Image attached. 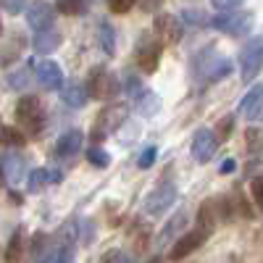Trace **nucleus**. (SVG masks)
<instances>
[{"label": "nucleus", "mask_w": 263, "mask_h": 263, "mask_svg": "<svg viewBox=\"0 0 263 263\" xmlns=\"http://www.w3.org/2000/svg\"><path fill=\"white\" fill-rule=\"evenodd\" d=\"M16 121L18 126L27 132V135H40L42 129H45V105H42V100L37 95H21L18 103H16Z\"/></svg>", "instance_id": "nucleus-1"}, {"label": "nucleus", "mask_w": 263, "mask_h": 263, "mask_svg": "<svg viewBox=\"0 0 263 263\" xmlns=\"http://www.w3.org/2000/svg\"><path fill=\"white\" fill-rule=\"evenodd\" d=\"M192 71H195V77H205V82H218L232 71V61L221 58V53H218L213 45H208L195 55Z\"/></svg>", "instance_id": "nucleus-2"}, {"label": "nucleus", "mask_w": 263, "mask_h": 263, "mask_svg": "<svg viewBox=\"0 0 263 263\" xmlns=\"http://www.w3.org/2000/svg\"><path fill=\"white\" fill-rule=\"evenodd\" d=\"M84 90H87V98H95V100H111L114 95H119L121 84H119L116 74H114V71H108L105 66H92L90 74H87Z\"/></svg>", "instance_id": "nucleus-3"}, {"label": "nucleus", "mask_w": 263, "mask_h": 263, "mask_svg": "<svg viewBox=\"0 0 263 263\" xmlns=\"http://www.w3.org/2000/svg\"><path fill=\"white\" fill-rule=\"evenodd\" d=\"M126 119H129V105H124V103H111L108 108H103V111L98 114L90 137H92L95 142H103L108 135H114L119 126H124Z\"/></svg>", "instance_id": "nucleus-4"}, {"label": "nucleus", "mask_w": 263, "mask_h": 263, "mask_svg": "<svg viewBox=\"0 0 263 263\" xmlns=\"http://www.w3.org/2000/svg\"><path fill=\"white\" fill-rule=\"evenodd\" d=\"M211 24H213L216 29L227 32L229 37H242V34L253 32V27H255V13H253V11H227V13H221V16H216Z\"/></svg>", "instance_id": "nucleus-5"}, {"label": "nucleus", "mask_w": 263, "mask_h": 263, "mask_svg": "<svg viewBox=\"0 0 263 263\" xmlns=\"http://www.w3.org/2000/svg\"><path fill=\"white\" fill-rule=\"evenodd\" d=\"M260 69H263V34L253 37L239 53V77H242V82H253Z\"/></svg>", "instance_id": "nucleus-6"}, {"label": "nucleus", "mask_w": 263, "mask_h": 263, "mask_svg": "<svg viewBox=\"0 0 263 263\" xmlns=\"http://www.w3.org/2000/svg\"><path fill=\"white\" fill-rule=\"evenodd\" d=\"M153 37H156L161 45H177L184 37V24L179 21V16L174 13H158L153 21Z\"/></svg>", "instance_id": "nucleus-7"}, {"label": "nucleus", "mask_w": 263, "mask_h": 263, "mask_svg": "<svg viewBox=\"0 0 263 263\" xmlns=\"http://www.w3.org/2000/svg\"><path fill=\"white\" fill-rule=\"evenodd\" d=\"M161 50H163V45L150 32L140 37V42H137V66H140L142 74H153V71L158 69Z\"/></svg>", "instance_id": "nucleus-8"}, {"label": "nucleus", "mask_w": 263, "mask_h": 263, "mask_svg": "<svg viewBox=\"0 0 263 263\" xmlns=\"http://www.w3.org/2000/svg\"><path fill=\"white\" fill-rule=\"evenodd\" d=\"M177 195H179V190H177L174 182H161L156 190H150V195L145 197V211L150 216H161V213H166L174 205Z\"/></svg>", "instance_id": "nucleus-9"}, {"label": "nucleus", "mask_w": 263, "mask_h": 263, "mask_svg": "<svg viewBox=\"0 0 263 263\" xmlns=\"http://www.w3.org/2000/svg\"><path fill=\"white\" fill-rule=\"evenodd\" d=\"M32 71L37 77V82L45 87V90H61L63 87V71L61 66L50 58H37L32 61Z\"/></svg>", "instance_id": "nucleus-10"}, {"label": "nucleus", "mask_w": 263, "mask_h": 263, "mask_svg": "<svg viewBox=\"0 0 263 263\" xmlns=\"http://www.w3.org/2000/svg\"><path fill=\"white\" fill-rule=\"evenodd\" d=\"M218 147V140L213 135V129H197L192 137V158L197 163H208L213 158V153Z\"/></svg>", "instance_id": "nucleus-11"}, {"label": "nucleus", "mask_w": 263, "mask_h": 263, "mask_svg": "<svg viewBox=\"0 0 263 263\" xmlns=\"http://www.w3.org/2000/svg\"><path fill=\"white\" fill-rule=\"evenodd\" d=\"M205 234H200V232H187V234H182L179 239H177V242H174L171 245V253H168V258L171 260H184L187 255H192L195 250H200L203 248V242H205Z\"/></svg>", "instance_id": "nucleus-12"}, {"label": "nucleus", "mask_w": 263, "mask_h": 263, "mask_svg": "<svg viewBox=\"0 0 263 263\" xmlns=\"http://www.w3.org/2000/svg\"><path fill=\"white\" fill-rule=\"evenodd\" d=\"M82 142H84V135L79 129L63 132V135L58 137V142H55V156L58 158H74L77 153L82 150Z\"/></svg>", "instance_id": "nucleus-13"}, {"label": "nucleus", "mask_w": 263, "mask_h": 263, "mask_svg": "<svg viewBox=\"0 0 263 263\" xmlns=\"http://www.w3.org/2000/svg\"><path fill=\"white\" fill-rule=\"evenodd\" d=\"M27 21H29V27L37 29V32L50 29L53 21H55V11H53V6H48V3H42V0H40V3H34L27 11Z\"/></svg>", "instance_id": "nucleus-14"}, {"label": "nucleus", "mask_w": 263, "mask_h": 263, "mask_svg": "<svg viewBox=\"0 0 263 263\" xmlns=\"http://www.w3.org/2000/svg\"><path fill=\"white\" fill-rule=\"evenodd\" d=\"M24 168H27V158L18 156V153H6L3 158H0V171H3L6 182H21L24 179Z\"/></svg>", "instance_id": "nucleus-15"}, {"label": "nucleus", "mask_w": 263, "mask_h": 263, "mask_svg": "<svg viewBox=\"0 0 263 263\" xmlns=\"http://www.w3.org/2000/svg\"><path fill=\"white\" fill-rule=\"evenodd\" d=\"M55 182H61V171L58 168H34L29 174L27 187H29V192H40V190H45L48 184H55Z\"/></svg>", "instance_id": "nucleus-16"}, {"label": "nucleus", "mask_w": 263, "mask_h": 263, "mask_svg": "<svg viewBox=\"0 0 263 263\" xmlns=\"http://www.w3.org/2000/svg\"><path fill=\"white\" fill-rule=\"evenodd\" d=\"M260 111H263V84H255L245 95L242 105H239V114L245 119H255V116H260Z\"/></svg>", "instance_id": "nucleus-17"}, {"label": "nucleus", "mask_w": 263, "mask_h": 263, "mask_svg": "<svg viewBox=\"0 0 263 263\" xmlns=\"http://www.w3.org/2000/svg\"><path fill=\"white\" fill-rule=\"evenodd\" d=\"M61 32L55 29V27H50V29H42V32H37L34 34V50L37 53H42V55H45V53H53L58 45H61Z\"/></svg>", "instance_id": "nucleus-18"}, {"label": "nucleus", "mask_w": 263, "mask_h": 263, "mask_svg": "<svg viewBox=\"0 0 263 263\" xmlns=\"http://www.w3.org/2000/svg\"><path fill=\"white\" fill-rule=\"evenodd\" d=\"M61 100L69 105V108H84V105H87V90H84V84L69 82V84L61 90Z\"/></svg>", "instance_id": "nucleus-19"}, {"label": "nucleus", "mask_w": 263, "mask_h": 263, "mask_svg": "<svg viewBox=\"0 0 263 263\" xmlns=\"http://www.w3.org/2000/svg\"><path fill=\"white\" fill-rule=\"evenodd\" d=\"M213 229H216V208H213L211 200H205L200 208H197V232L211 237Z\"/></svg>", "instance_id": "nucleus-20"}, {"label": "nucleus", "mask_w": 263, "mask_h": 263, "mask_svg": "<svg viewBox=\"0 0 263 263\" xmlns=\"http://www.w3.org/2000/svg\"><path fill=\"white\" fill-rule=\"evenodd\" d=\"M21 260H24V232L16 229L6 248V263H21Z\"/></svg>", "instance_id": "nucleus-21"}, {"label": "nucleus", "mask_w": 263, "mask_h": 263, "mask_svg": "<svg viewBox=\"0 0 263 263\" xmlns=\"http://www.w3.org/2000/svg\"><path fill=\"white\" fill-rule=\"evenodd\" d=\"M98 42H100V48H103L105 55H116V32H114V27L108 24V21H100Z\"/></svg>", "instance_id": "nucleus-22"}, {"label": "nucleus", "mask_w": 263, "mask_h": 263, "mask_svg": "<svg viewBox=\"0 0 263 263\" xmlns=\"http://www.w3.org/2000/svg\"><path fill=\"white\" fill-rule=\"evenodd\" d=\"M187 218H190V213H187V211H179L177 216H174L171 221L163 227V232H161V237H158V245H166L168 239H174V237H177V234H179V229L187 224Z\"/></svg>", "instance_id": "nucleus-23"}, {"label": "nucleus", "mask_w": 263, "mask_h": 263, "mask_svg": "<svg viewBox=\"0 0 263 263\" xmlns=\"http://www.w3.org/2000/svg\"><path fill=\"white\" fill-rule=\"evenodd\" d=\"M245 147L253 156H260L263 153V129L260 126H248L245 129Z\"/></svg>", "instance_id": "nucleus-24"}, {"label": "nucleus", "mask_w": 263, "mask_h": 263, "mask_svg": "<svg viewBox=\"0 0 263 263\" xmlns=\"http://www.w3.org/2000/svg\"><path fill=\"white\" fill-rule=\"evenodd\" d=\"M137 105H140V111H142L145 116H156V114L161 111V100H158V95L153 92V90H150V92L145 90V92L137 98Z\"/></svg>", "instance_id": "nucleus-25"}, {"label": "nucleus", "mask_w": 263, "mask_h": 263, "mask_svg": "<svg viewBox=\"0 0 263 263\" xmlns=\"http://www.w3.org/2000/svg\"><path fill=\"white\" fill-rule=\"evenodd\" d=\"M0 142L3 145H11V147H21L27 142V137H24V132H18V129H13V126H0Z\"/></svg>", "instance_id": "nucleus-26"}, {"label": "nucleus", "mask_w": 263, "mask_h": 263, "mask_svg": "<svg viewBox=\"0 0 263 263\" xmlns=\"http://www.w3.org/2000/svg\"><path fill=\"white\" fill-rule=\"evenodd\" d=\"M55 8L66 16H79L87 11V0H55Z\"/></svg>", "instance_id": "nucleus-27"}, {"label": "nucleus", "mask_w": 263, "mask_h": 263, "mask_svg": "<svg viewBox=\"0 0 263 263\" xmlns=\"http://www.w3.org/2000/svg\"><path fill=\"white\" fill-rule=\"evenodd\" d=\"M179 21H184V24H192V27H208L211 24V18L205 16V11H200V8H187V11H182V18Z\"/></svg>", "instance_id": "nucleus-28"}, {"label": "nucleus", "mask_w": 263, "mask_h": 263, "mask_svg": "<svg viewBox=\"0 0 263 263\" xmlns=\"http://www.w3.org/2000/svg\"><path fill=\"white\" fill-rule=\"evenodd\" d=\"M124 92H126L129 98H135V100L145 92V90H142V82H140V77H137V74H132V71H126V74H124Z\"/></svg>", "instance_id": "nucleus-29"}, {"label": "nucleus", "mask_w": 263, "mask_h": 263, "mask_svg": "<svg viewBox=\"0 0 263 263\" xmlns=\"http://www.w3.org/2000/svg\"><path fill=\"white\" fill-rule=\"evenodd\" d=\"M87 161H90L95 168H105L108 163H111V156H108L103 147H90L87 150Z\"/></svg>", "instance_id": "nucleus-30"}, {"label": "nucleus", "mask_w": 263, "mask_h": 263, "mask_svg": "<svg viewBox=\"0 0 263 263\" xmlns=\"http://www.w3.org/2000/svg\"><path fill=\"white\" fill-rule=\"evenodd\" d=\"M232 129H234V116H224L221 121L216 124L213 135H216V140H229L232 137Z\"/></svg>", "instance_id": "nucleus-31"}, {"label": "nucleus", "mask_w": 263, "mask_h": 263, "mask_svg": "<svg viewBox=\"0 0 263 263\" xmlns=\"http://www.w3.org/2000/svg\"><path fill=\"white\" fill-rule=\"evenodd\" d=\"M232 208H234V216H237V211L242 213L245 218H250V216H253V208H250V203L245 200V195H242V190H237V192H234V200H232Z\"/></svg>", "instance_id": "nucleus-32"}, {"label": "nucleus", "mask_w": 263, "mask_h": 263, "mask_svg": "<svg viewBox=\"0 0 263 263\" xmlns=\"http://www.w3.org/2000/svg\"><path fill=\"white\" fill-rule=\"evenodd\" d=\"M156 158H158V147H156V145H147V147L140 153L137 166H140V168H150L153 163H156Z\"/></svg>", "instance_id": "nucleus-33"}, {"label": "nucleus", "mask_w": 263, "mask_h": 263, "mask_svg": "<svg viewBox=\"0 0 263 263\" xmlns=\"http://www.w3.org/2000/svg\"><path fill=\"white\" fill-rule=\"evenodd\" d=\"M8 84L13 87V90H27V84H29V71H27V69H18V71L8 74Z\"/></svg>", "instance_id": "nucleus-34"}, {"label": "nucleus", "mask_w": 263, "mask_h": 263, "mask_svg": "<svg viewBox=\"0 0 263 263\" xmlns=\"http://www.w3.org/2000/svg\"><path fill=\"white\" fill-rule=\"evenodd\" d=\"M250 197H253V203L263 211V177H255L250 182Z\"/></svg>", "instance_id": "nucleus-35"}, {"label": "nucleus", "mask_w": 263, "mask_h": 263, "mask_svg": "<svg viewBox=\"0 0 263 263\" xmlns=\"http://www.w3.org/2000/svg\"><path fill=\"white\" fill-rule=\"evenodd\" d=\"M100 263H135L126 253H121V250H108L103 258H100Z\"/></svg>", "instance_id": "nucleus-36"}, {"label": "nucleus", "mask_w": 263, "mask_h": 263, "mask_svg": "<svg viewBox=\"0 0 263 263\" xmlns=\"http://www.w3.org/2000/svg\"><path fill=\"white\" fill-rule=\"evenodd\" d=\"M55 263H74V242H63L58 255H55Z\"/></svg>", "instance_id": "nucleus-37"}, {"label": "nucleus", "mask_w": 263, "mask_h": 263, "mask_svg": "<svg viewBox=\"0 0 263 263\" xmlns=\"http://www.w3.org/2000/svg\"><path fill=\"white\" fill-rule=\"evenodd\" d=\"M137 0H108V8H111L114 13H129L132 8H135Z\"/></svg>", "instance_id": "nucleus-38"}, {"label": "nucleus", "mask_w": 263, "mask_h": 263, "mask_svg": "<svg viewBox=\"0 0 263 263\" xmlns=\"http://www.w3.org/2000/svg\"><path fill=\"white\" fill-rule=\"evenodd\" d=\"M79 232H82V242L84 245H92V239H95V224L90 221V218H84V221H82Z\"/></svg>", "instance_id": "nucleus-39"}, {"label": "nucleus", "mask_w": 263, "mask_h": 263, "mask_svg": "<svg viewBox=\"0 0 263 263\" xmlns=\"http://www.w3.org/2000/svg\"><path fill=\"white\" fill-rule=\"evenodd\" d=\"M245 0H211V6L216 8V11H221V13H227V11H234V8H239Z\"/></svg>", "instance_id": "nucleus-40"}, {"label": "nucleus", "mask_w": 263, "mask_h": 263, "mask_svg": "<svg viewBox=\"0 0 263 263\" xmlns=\"http://www.w3.org/2000/svg\"><path fill=\"white\" fill-rule=\"evenodd\" d=\"M45 245H48V237L42 234V232H37V234L32 237V253L40 258V255H42V250H45Z\"/></svg>", "instance_id": "nucleus-41"}, {"label": "nucleus", "mask_w": 263, "mask_h": 263, "mask_svg": "<svg viewBox=\"0 0 263 263\" xmlns=\"http://www.w3.org/2000/svg\"><path fill=\"white\" fill-rule=\"evenodd\" d=\"M140 3V8L145 11V13H156L161 6H163V0H137Z\"/></svg>", "instance_id": "nucleus-42"}, {"label": "nucleus", "mask_w": 263, "mask_h": 263, "mask_svg": "<svg viewBox=\"0 0 263 263\" xmlns=\"http://www.w3.org/2000/svg\"><path fill=\"white\" fill-rule=\"evenodd\" d=\"M3 8L8 13H21L24 11V0H3Z\"/></svg>", "instance_id": "nucleus-43"}, {"label": "nucleus", "mask_w": 263, "mask_h": 263, "mask_svg": "<svg viewBox=\"0 0 263 263\" xmlns=\"http://www.w3.org/2000/svg\"><path fill=\"white\" fill-rule=\"evenodd\" d=\"M234 168H237L234 158H229V161H224V163H221V174H229V171H234Z\"/></svg>", "instance_id": "nucleus-44"}, {"label": "nucleus", "mask_w": 263, "mask_h": 263, "mask_svg": "<svg viewBox=\"0 0 263 263\" xmlns=\"http://www.w3.org/2000/svg\"><path fill=\"white\" fill-rule=\"evenodd\" d=\"M147 263H163V258H158V255H156V258H150Z\"/></svg>", "instance_id": "nucleus-45"}, {"label": "nucleus", "mask_w": 263, "mask_h": 263, "mask_svg": "<svg viewBox=\"0 0 263 263\" xmlns=\"http://www.w3.org/2000/svg\"><path fill=\"white\" fill-rule=\"evenodd\" d=\"M6 184V177H3V171H0V187H3Z\"/></svg>", "instance_id": "nucleus-46"}, {"label": "nucleus", "mask_w": 263, "mask_h": 263, "mask_svg": "<svg viewBox=\"0 0 263 263\" xmlns=\"http://www.w3.org/2000/svg\"><path fill=\"white\" fill-rule=\"evenodd\" d=\"M0 32H3V24H0Z\"/></svg>", "instance_id": "nucleus-47"}, {"label": "nucleus", "mask_w": 263, "mask_h": 263, "mask_svg": "<svg viewBox=\"0 0 263 263\" xmlns=\"http://www.w3.org/2000/svg\"><path fill=\"white\" fill-rule=\"evenodd\" d=\"M260 119H263V111H260Z\"/></svg>", "instance_id": "nucleus-48"}, {"label": "nucleus", "mask_w": 263, "mask_h": 263, "mask_svg": "<svg viewBox=\"0 0 263 263\" xmlns=\"http://www.w3.org/2000/svg\"><path fill=\"white\" fill-rule=\"evenodd\" d=\"M0 126H3V124H0Z\"/></svg>", "instance_id": "nucleus-49"}]
</instances>
